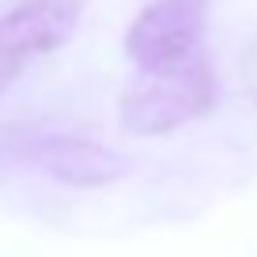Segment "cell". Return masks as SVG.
Wrapping results in <instances>:
<instances>
[{"instance_id":"6da1fadb","label":"cell","mask_w":257,"mask_h":257,"mask_svg":"<svg viewBox=\"0 0 257 257\" xmlns=\"http://www.w3.org/2000/svg\"><path fill=\"white\" fill-rule=\"evenodd\" d=\"M212 106H216V72L204 57H193L167 72H140L121 91V125L133 137H167L204 117Z\"/></svg>"},{"instance_id":"7a4b0ae2","label":"cell","mask_w":257,"mask_h":257,"mask_svg":"<svg viewBox=\"0 0 257 257\" xmlns=\"http://www.w3.org/2000/svg\"><path fill=\"white\" fill-rule=\"evenodd\" d=\"M212 0H152L125 31V53L140 72H167L201 57Z\"/></svg>"},{"instance_id":"3957f363","label":"cell","mask_w":257,"mask_h":257,"mask_svg":"<svg viewBox=\"0 0 257 257\" xmlns=\"http://www.w3.org/2000/svg\"><path fill=\"white\" fill-rule=\"evenodd\" d=\"M19 159L46 174L57 185H72V189H102L128 174V159L117 148H106L80 133H64V128H42L19 140Z\"/></svg>"},{"instance_id":"277c9868","label":"cell","mask_w":257,"mask_h":257,"mask_svg":"<svg viewBox=\"0 0 257 257\" xmlns=\"http://www.w3.org/2000/svg\"><path fill=\"white\" fill-rule=\"evenodd\" d=\"M83 0H23L0 16V95L34 57L57 53L76 34Z\"/></svg>"}]
</instances>
